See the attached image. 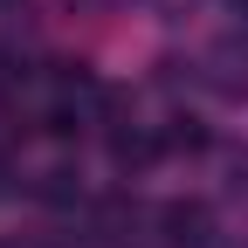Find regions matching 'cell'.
Listing matches in <instances>:
<instances>
[{"label": "cell", "instance_id": "obj_9", "mask_svg": "<svg viewBox=\"0 0 248 248\" xmlns=\"http://www.w3.org/2000/svg\"><path fill=\"white\" fill-rule=\"evenodd\" d=\"M234 7H241V14H248V0H234Z\"/></svg>", "mask_w": 248, "mask_h": 248}, {"label": "cell", "instance_id": "obj_6", "mask_svg": "<svg viewBox=\"0 0 248 248\" xmlns=\"http://www.w3.org/2000/svg\"><path fill=\"white\" fill-rule=\"evenodd\" d=\"M21 83H28V62H21L14 48H0V97H14Z\"/></svg>", "mask_w": 248, "mask_h": 248}, {"label": "cell", "instance_id": "obj_8", "mask_svg": "<svg viewBox=\"0 0 248 248\" xmlns=\"http://www.w3.org/2000/svg\"><path fill=\"white\" fill-rule=\"evenodd\" d=\"M14 193V172H7V159H0V200H7Z\"/></svg>", "mask_w": 248, "mask_h": 248}, {"label": "cell", "instance_id": "obj_7", "mask_svg": "<svg viewBox=\"0 0 248 248\" xmlns=\"http://www.w3.org/2000/svg\"><path fill=\"white\" fill-rule=\"evenodd\" d=\"M42 131H48V138H62V145H69V138L83 131V117H76V110H48V124H42Z\"/></svg>", "mask_w": 248, "mask_h": 248}, {"label": "cell", "instance_id": "obj_4", "mask_svg": "<svg viewBox=\"0 0 248 248\" xmlns=\"http://www.w3.org/2000/svg\"><path fill=\"white\" fill-rule=\"evenodd\" d=\"M159 145H166V152H186V159H193V152H207V145H214V131H207L200 117H186V110H179V117L166 124V131H159Z\"/></svg>", "mask_w": 248, "mask_h": 248}, {"label": "cell", "instance_id": "obj_5", "mask_svg": "<svg viewBox=\"0 0 248 248\" xmlns=\"http://www.w3.org/2000/svg\"><path fill=\"white\" fill-rule=\"evenodd\" d=\"M35 193H42L48 207H76V200H83V186H76V172H69V166H55V172H42Z\"/></svg>", "mask_w": 248, "mask_h": 248}, {"label": "cell", "instance_id": "obj_3", "mask_svg": "<svg viewBox=\"0 0 248 248\" xmlns=\"http://www.w3.org/2000/svg\"><path fill=\"white\" fill-rule=\"evenodd\" d=\"M221 97H248V48L241 42H228L221 55H214V76H207Z\"/></svg>", "mask_w": 248, "mask_h": 248}, {"label": "cell", "instance_id": "obj_1", "mask_svg": "<svg viewBox=\"0 0 248 248\" xmlns=\"http://www.w3.org/2000/svg\"><path fill=\"white\" fill-rule=\"evenodd\" d=\"M159 228H166V248H207L214 241V207L207 200H166Z\"/></svg>", "mask_w": 248, "mask_h": 248}, {"label": "cell", "instance_id": "obj_2", "mask_svg": "<svg viewBox=\"0 0 248 248\" xmlns=\"http://www.w3.org/2000/svg\"><path fill=\"white\" fill-rule=\"evenodd\" d=\"M159 138H152V131H138V124H110V159L124 166V172H138V166H152V159H159Z\"/></svg>", "mask_w": 248, "mask_h": 248}]
</instances>
